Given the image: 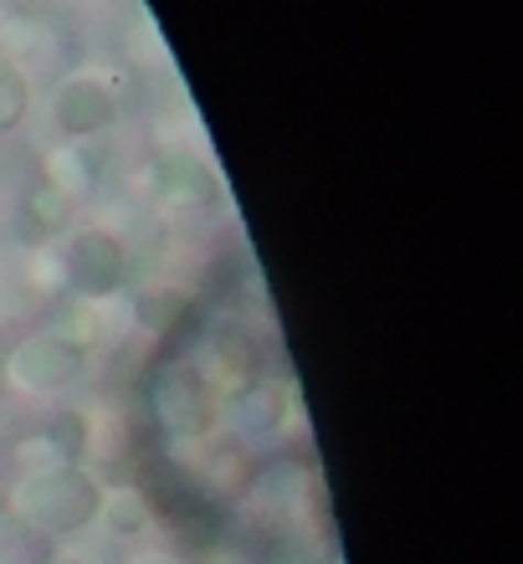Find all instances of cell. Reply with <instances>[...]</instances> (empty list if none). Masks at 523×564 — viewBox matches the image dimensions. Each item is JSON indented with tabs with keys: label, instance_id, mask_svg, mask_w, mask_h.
<instances>
[{
	"label": "cell",
	"instance_id": "obj_17",
	"mask_svg": "<svg viewBox=\"0 0 523 564\" xmlns=\"http://www.w3.org/2000/svg\"><path fill=\"white\" fill-rule=\"evenodd\" d=\"M129 564H179V560L170 550H144V554H134Z\"/></svg>",
	"mask_w": 523,
	"mask_h": 564
},
{
	"label": "cell",
	"instance_id": "obj_9",
	"mask_svg": "<svg viewBox=\"0 0 523 564\" xmlns=\"http://www.w3.org/2000/svg\"><path fill=\"white\" fill-rule=\"evenodd\" d=\"M67 226H73V200L62 191H52L46 180H36L31 191H21L15 200V241L21 247H52V241L67 237Z\"/></svg>",
	"mask_w": 523,
	"mask_h": 564
},
{
	"label": "cell",
	"instance_id": "obj_14",
	"mask_svg": "<svg viewBox=\"0 0 523 564\" xmlns=\"http://www.w3.org/2000/svg\"><path fill=\"white\" fill-rule=\"evenodd\" d=\"M134 313H139V324L150 328L154 339H165V334H175V328L190 324L195 297L185 293V288H154V293H144L134 303Z\"/></svg>",
	"mask_w": 523,
	"mask_h": 564
},
{
	"label": "cell",
	"instance_id": "obj_6",
	"mask_svg": "<svg viewBox=\"0 0 523 564\" xmlns=\"http://www.w3.org/2000/svg\"><path fill=\"white\" fill-rule=\"evenodd\" d=\"M113 119H119V93L108 88L98 73H67L57 83V93H52V123L73 144L113 129Z\"/></svg>",
	"mask_w": 523,
	"mask_h": 564
},
{
	"label": "cell",
	"instance_id": "obj_18",
	"mask_svg": "<svg viewBox=\"0 0 523 564\" xmlns=\"http://www.w3.org/2000/svg\"><path fill=\"white\" fill-rule=\"evenodd\" d=\"M42 564H88V554H52V560H42Z\"/></svg>",
	"mask_w": 523,
	"mask_h": 564
},
{
	"label": "cell",
	"instance_id": "obj_15",
	"mask_svg": "<svg viewBox=\"0 0 523 564\" xmlns=\"http://www.w3.org/2000/svg\"><path fill=\"white\" fill-rule=\"evenodd\" d=\"M31 113V77L0 52V134L21 129Z\"/></svg>",
	"mask_w": 523,
	"mask_h": 564
},
{
	"label": "cell",
	"instance_id": "obj_10",
	"mask_svg": "<svg viewBox=\"0 0 523 564\" xmlns=\"http://www.w3.org/2000/svg\"><path fill=\"white\" fill-rule=\"evenodd\" d=\"M42 180L52 185V191H62V195H67V200L77 206V200H88V195L98 191V154L67 139V144L52 149V154L42 160Z\"/></svg>",
	"mask_w": 523,
	"mask_h": 564
},
{
	"label": "cell",
	"instance_id": "obj_11",
	"mask_svg": "<svg viewBox=\"0 0 523 564\" xmlns=\"http://www.w3.org/2000/svg\"><path fill=\"white\" fill-rule=\"evenodd\" d=\"M46 334L62 344H73L77 355H92L98 344H103V313H98V303H88V297H57V313H52V324H46Z\"/></svg>",
	"mask_w": 523,
	"mask_h": 564
},
{
	"label": "cell",
	"instance_id": "obj_13",
	"mask_svg": "<svg viewBox=\"0 0 523 564\" xmlns=\"http://www.w3.org/2000/svg\"><path fill=\"white\" fill-rule=\"evenodd\" d=\"M98 519L108 523V534L113 539H139L154 529V503L144 488H113L103 492V508H98Z\"/></svg>",
	"mask_w": 523,
	"mask_h": 564
},
{
	"label": "cell",
	"instance_id": "obj_2",
	"mask_svg": "<svg viewBox=\"0 0 523 564\" xmlns=\"http://www.w3.org/2000/svg\"><path fill=\"white\" fill-rule=\"evenodd\" d=\"M216 380L195 359H170L150 386V416L170 442H206L216 426Z\"/></svg>",
	"mask_w": 523,
	"mask_h": 564
},
{
	"label": "cell",
	"instance_id": "obj_5",
	"mask_svg": "<svg viewBox=\"0 0 523 564\" xmlns=\"http://www.w3.org/2000/svg\"><path fill=\"white\" fill-rule=\"evenodd\" d=\"M83 370H88V355H77L73 344L52 339L46 328L21 339L0 365V375H11V386L26 390V395H62V390H73L83 380Z\"/></svg>",
	"mask_w": 523,
	"mask_h": 564
},
{
	"label": "cell",
	"instance_id": "obj_7",
	"mask_svg": "<svg viewBox=\"0 0 523 564\" xmlns=\"http://www.w3.org/2000/svg\"><path fill=\"white\" fill-rule=\"evenodd\" d=\"M150 185H154L150 195L165 210H206L221 200V185L210 175V164L200 154H185V149H170V154L154 160Z\"/></svg>",
	"mask_w": 523,
	"mask_h": 564
},
{
	"label": "cell",
	"instance_id": "obj_12",
	"mask_svg": "<svg viewBox=\"0 0 523 564\" xmlns=\"http://www.w3.org/2000/svg\"><path fill=\"white\" fill-rule=\"evenodd\" d=\"M46 442V452L57 462H73V467H83V457H88L92 446V416L88 411H77V405H62V411H52L46 416V426L36 431Z\"/></svg>",
	"mask_w": 523,
	"mask_h": 564
},
{
	"label": "cell",
	"instance_id": "obj_4",
	"mask_svg": "<svg viewBox=\"0 0 523 564\" xmlns=\"http://www.w3.org/2000/svg\"><path fill=\"white\" fill-rule=\"evenodd\" d=\"M287 411H293V395H287V386L268 380V375L231 380L216 395V426H226V436H241V442L277 436L287 426Z\"/></svg>",
	"mask_w": 523,
	"mask_h": 564
},
{
	"label": "cell",
	"instance_id": "obj_8",
	"mask_svg": "<svg viewBox=\"0 0 523 564\" xmlns=\"http://www.w3.org/2000/svg\"><path fill=\"white\" fill-rule=\"evenodd\" d=\"M247 498H252L268 519H277V513H293V508H303L308 498H314V467L303 457H268L262 467H252V477H247Z\"/></svg>",
	"mask_w": 523,
	"mask_h": 564
},
{
	"label": "cell",
	"instance_id": "obj_1",
	"mask_svg": "<svg viewBox=\"0 0 523 564\" xmlns=\"http://www.w3.org/2000/svg\"><path fill=\"white\" fill-rule=\"evenodd\" d=\"M103 508V482L88 467L57 462V467H36L11 482V519L42 539H73L83 534Z\"/></svg>",
	"mask_w": 523,
	"mask_h": 564
},
{
	"label": "cell",
	"instance_id": "obj_3",
	"mask_svg": "<svg viewBox=\"0 0 523 564\" xmlns=\"http://www.w3.org/2000/svg\"><path fill=\"white\" fill-rule=\"evenodd\" d=\"M62 252V272H67V293L88 297V303H103L129 282V247H123L119 231H77V237L57 241Z\"/></svg>",
	"mask_w": 523,
	"mask_h": 564
},
{
	"label": "cell",
	"instance_id": "obj_16",
	"mask_svg": "<svg viewBox=\"0 0 523 564\" xmlns=\"http://www.w3.org/2000/svg\"><path fill=\"white\" fill-rule=\"evenodd\" d=\"M195 564H252V560H247L241 550H210V554H200Z\"/></svg>",
	"mask_w": 523,
	"mask_h": 564
}]
</instances>
